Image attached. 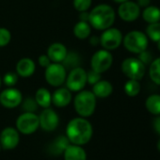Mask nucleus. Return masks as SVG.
Masks as SVG:
<instances>
[{"instance_id":"nucleus-1","label":"nucleus","mask_w":160,"mask_h":160,"mask_svg":"<svg viewBox=\"0 0 160 160\" xmlns=\"http://www.w3.org/2000/svg\"><path fill=\"white\" fill-rule=\"evenodd\" d=\"M93 135V127L87 118L76 117L72 119L65 130V136L72 144L83 146L89 143Z\"/></svg>"},{"instance_id":"nucleus-2","label":"nucleus","mask_w":160,"mask_h":160,"mask_svg":"<svg viewBox=\"0 0 160 160\" xmlns=\"http://www.w3.org/2000/svg\"><path fill=\"white\" fill-rule=\"evenodd\" d=\"M116 20V12L108 4H100L94 7L89 12V20L91 27L97 30H105L113 26Z\"/></svg>"},{"instance_id":"nucleus-3","label":"nucleus","mask_w":160,"mask_h":160,"mask_svg":"<svg viewBox=\"0 0 160 160\" xmlns=\"http://www.w3.org/2000/svg\"><path fill=\"white\" fill-rule=\"evenodd\" d=\"M97 98L92 91L82 90L76 92L73 98V108L78 116L83 118L91 117L96 108Z\"/></svg>"},{"instance_id":"nucleus-4","label":"nucleus","mask_w":160,"mask_h":160,"mask_svg":"<svg viewBox=\"0 0 160 160\" xmlns=\"http://www.w3.org/2000/svg\"><path fill=\"white\" fill-rule=\"evenodd\" d=\"M122 44L128 52L138 54L148 48L149 39L144 32L139 30H132L123 37Z\"/></svg>"},{"instance_id":"nucleus-5","label":"nucleus","mask_w":160,"mask_h":160,"mask_svg":"<svg viewBox=\"0 0 160 160\" xmlns=\"http://www.w3.org/2000/svg\"><path fill=\"white\" fill-rule=\"evenodd\" d=\"M67 73V69L62 63L52 62L45 68L44 78L50 86L58 88L65 83Z\"/></svg>"},{"instance_id":"nucleus-6","label":"nucleus","mask_w":160,"mask_h":160,"mask_svg":"<svg viewBox=\"0 0 160 160\" xmlns=\"http://www.w3.org/2000/svg\"><path fill=\"white\" fill-rule=\"evenodd\" d=\"M122 73L128 79L141 80L146 73V65L138 58H127L123 59L121 65Z\"/></svg>"},{"instance_id":"nucleus-7","label":"nucleus","mask_w":160,"mask_h":160,"mask_svg":"<svg viewBox=\"0 0 160 160\" xmlns=\"http://www.w3.org/2000/svg\"><path fill=\"white\" fill-rule=\"evenodd\" d=\"M65 84L66 88L73 92L84 90L87 85V71L80 66L71 69L67 73Z\"/></svg>"},{"instance_id":"nucleus-8","label":"nucleus","mask_w":160,"mask_h":160,"mask_svg":"<svg viewBox=\"0 0 160 160\" xmlns=\"http://www.w3.org/2000/svg\"><path fill=\"white\" fill-rule=\"evenodd\" d=\"M40 127L39 116L35 112H24L16 120V129L23 135H31Z\"/></svg>"},{"instance_id":"nucleus-9","label":"nucleus","mask_w":160,"mask_h":160,"mask_svg":"<svg viewBox=\"0 0 160 160\" xmlns=\"http://www.w3.org/2000/svg\"><path fill=\"white\" fill-rule=\"evenodd\" d=\"M122 33L119 28H109L103 30L101 36L99 37L101 46L108 51L116 50L122 43Z\"/></svg>"},{"instance_id":"nucleus-10","label":"nucleus","mask_w":160,"mask_h":160,"mask_svg":"<svg viewBox=\"0 0 160 160\" xmlns=\"http://www.w3.org/2000/svg\"><path fill=\"white\" fill-rule=\"evenodd\" d=\"M113 63V56L110 51L106 49L97 50L91 58V67L99 73L106 72L110 69Z\"/></svg>"},{"instance_id":"nucleus-11","label":"nucleus","mask_w":160,"mask_h":160,"mask_svg":"<svg viewBox=\"0 0 160 160\" xmlns=\"http://www.w3.org/2000/svg\"><path fill=\"white\" fill-rule=\"evenodd\" d=\"M23 102V94L20 90L14 87H8L0 92V104L5 108H15L21 106Z\"/></svg>"},{"instance_id":"nucleus-12","label":"nucleus","mask_w":160,"mask_h":160,"mask_svg":"<svg viewBox=\"0 0 160 160\" xmlns=\"http://www.w3.org/2000/svg\"><path fill=\"white\" fill-rule=\"evenodd\" d=\"M39 122L40 127L46 132H53L55 131L58 124H59V117L58 113L50 108H43V110L39 115Z\"/></svg>"},{"instance_id":"nucleus-13","label":"nucleus","mask_w":160,"mask_h":160,"mask_svg":"<svg viewBox=\"0 0 160 160\" xmlns=\"http://www.w3.org/2000/svg\"><path fill=\"white\" fill-rule=\"evenodd\" d=\"M118 15L124 22H134L140 16V7L131 0L122 2L118 8Z\"/></svg>"},{"instance_id":"nucleus-14","label":"nucleus","mask_w":160,"mask_h":160,"mask_svg":"<svg viewBox=\"0 0 160 160\" xmlns=\"http://www.w3.org/2000/svg\"><path fill=\"white\" fill-rule=\"evenodd\" d=\"M20 142L19 131L12 126L4 128L0 133V145L4 150H13Z\"/></svg>"},{"instance_id":"nucleus-15","label":"nucleus","mask_w":160,"mask_h":160,"mask_svg":"<svg viewBox=\"0 0 160 160\" xmlns=\"http://www.w3.org/2000/svg\"><path fill=\"white\" fill-rule=\"evenodd\" d=\"M72 100V92L66 87H58L52 93V104L57 108H65Z\"/></svg>"},{"instance_id":"nucleus-16","label":"nucleus","mask_w":160,"mask_h":160,"mask_svg":"<svg viewBox=\"0 0 160 160\" xmlns=\"http://www.w3.org/2000/svg\"><path fill=\"white\" fill-rule=\"evenodd\" d=\"M36 71L35 61L30 58H22L16 63V73L23 78H28Z\"/></svg>"},{"instance_id":"nucleus-17","label":"nucleus","mask_w":160,"mask_h":160,"mask_svg":"<svg viewBox=\"0 0 160 160\" xmlns=\"http://www.w3.org/2000/svg\"><path fill=\"white\" fill-rule=\"evenodd\" d=\"M68 53L67 47L61 42H53L49 45L46 55L50 58L51 62L61 63Z\"/></svg>"},{"instance_id":"nucleus-18","label":"nucleus","mask_w":160,"mask_h":160,"mask_svg":"<svg viewBox=\"0 0 160 160\" xmlns=\"http://www.w3.org/2000/svg\"><path fill=\"white\" fill-rule=\"evenodd\" d=\"M64 160H87V152L82 146L70 144L63 152Z\"/></svg>"},{"instance_id":"nucleus-19","label":"nucleus","mask_w":160,"mask_h":160,"mask_svg":"<svg viewBox=\"0 0 160 160\" xmlns=\"http://www.w3.org/2000/svg\"><path fill=\"white\" fill-rule=\"evenodd\" d=\"M93 94L96 98H107L113 92V86L108 80H99L97 83L92 85Z\"/></svg>"},{"instance_id":"nucleus-20","label":"nucleus","mask_w":160,"mask_h":160,"mask_svg":"<svg viewBox=\"0 0 160 160\" xmlns=\"http://www.w3.org/2000/svg\"><path fill=\"white\" fill-rule=\"evenodd\" d=\"M72 32L74 37L78 40H85L90 38L92 33V27L89 22L79 20V22L74 25Z\"/></svg>"},{"instance_id":"nucleus-21","label":"nucleus","mask_w":160,"mask_h":160,"mask_svg":"<svg viewBox=\"0 0 160 160\" xmlns=\"http://www.w3.org/2000/svg\"><path fill=\"white\" fill-rule=\"evenodd\" d=\"M35 101L37 102L38 106L42 108H50L52 105V93L46 88H40L36 91Z\"/></svg>"},{"instance_id":"nucleus-22","label":"nucleus","mask_w":160,"mask_h":160,"mask_svg":"<svg viewBox=\"0 0 160 160\" xmlns=\"http://www.w3.org/2000/svg\"><path fill=\"white\" fill-rule=\"evenodd\" d=\"M71 144L68 138L66 136H58L51 144H50V152L51 153L55 155H59L60 153H63L64 150Z\"/></svg>"},{"instance_id":"nucleus-23","label":"nucleus","mask_w":160,"mask_h":160,"mask_svg":"<svg viewBox=\"0 0 160 160\" xmlns=\"http://www.w3.org/2000/svg\"><path fill=\"white\" fill-rule=\"evenodd\" d=\"M141 16L148 24L160 22V9L156 6H148L144 8Z\"/></svg>"},{"instance_id":"nucleus-24","label":"nucleus","mask_w":160,"mask_h":160,"mask_svg":"<svg viewBox=\"0 0 160 160\" xmlns=\"http://www.w3.org/2000/svg\"><path fill=\"white\" fill-rule=\"evenodd\" d=\"M146 109L152 115H160V94H152L145 101Z\"/></svg>"},{"instance_id":"nucleus-25","label":"nucleus","mask_w":160,"mask_h":160,"mask_svg":"<svg viewBox=\"0 0 160 160\" xmlns=\"http://www.w3.org/2000/svg\"><path fill=\"white\" fill-rule=\"evenodd\" d=\"M61 63L67 70H71V69L80 66V63H81V58H80V56L76 52H72V51L69 52L68 51L64 60Z\"/></svg>"},{"instance_id":"nucleus-26","label":"nucleus","mask_w":160,"mask_h":160,"mask_svg":"<svg viewBox=\"0 0 160 160\" xmlns=\"http://www.w3.org/2000/svg\"><path fill=\"white\" fill-rule=\"evenodd\" d=\"M149 76L154 84L160 86V57L149 64Z\"/></svg>"},{"instance_id":"nucleus-27","label":"nucleus","mask_w":160,"mask_h":160,"mask_svg":"<svg viewBox=\"0 0 160 160\" xmlns=\"http://www.w3.org/2000/svg\"><path fill=\"white\" fill-rule=\"evenodd\" d=\"M140 90H141V86L139 81L135 79H128L123 86V91L126 93V95H128L129 97L137 96L140 92Z\"/></svg>"},{"instance_id":"nucleus-28","label":"nucleus","mask_w":160,"mask_h":160,"mask_svg":"<svg viewBox=\"0 0 160 160\" xmlns=\"http://www.w3.org/2000/svg\"><path fill=\"white\" fill-rule=\"evenodd\" d=\"M145 34L147 35L148 39L154 42H157L160 40V22L149 24L146 28Z\"/></svg>"},{"instance_id":"nucleus-29","label":"nucleus","mask_w":160,"mask_h":160,"mask_svg":"<svg viewBox=\"0 0 160 160\" xmlns=\"http://www.w3.org/2000/svg\"><path fill=\"white\" fill-rule=\"evenodd\" d=\"M92 0H72V6L76 12H88L92 7Z\"/></svg>"},{"instance_id":"nucleus-30","label":"nucleus","mask_w":160,"mask_h":160,"mask_svg":"<svg viewBox=\"0 0 160 160\" xmlns=\"http://www.w3.org/2000/svg\"><path fill=\"white\" fill-rule=\"evenodd\" d=\"M18 74L13 72H6L2 78V83H4L7 87H14L18 82Z\"/></svg>"},{"instance_id":"nucleus-31","label":"nucleus","mask_w":160,"mask_h":160,"mask_svg":"<svg viewBox=\"0 0 160 160\" xmlns=\"http://www.w3.org/2000/svg\"><path fill=\"white\" fill-rule=\"evenodd\" d=\"M23 109H24V112H35L38 108V104L37 102L35 101L34 98H26L25 100L23 99V102L21 104Z\"/></svg>"},{"instance_id":"nucleus-32","label":"nucleus","mask_w":160,"mask_h":160,"mask_svg":"<svg viewBox=\"0 0 160 160\" xmlns=\"http://www.w3.org/2000/svg\"><path fill=\"white\" fill-rule=\"evenodd\" d=\"M12 41V33L6 28H0V47L7 46Z\"/></svg>"},{"instance_id":"nucleus-33","label":"nucleus","mask_w":160,"mask_h":160,"mask_svg":"<svg viewBox=\"0 0 160 160\" xmlns=\"http://www.w3.org/2000/svg\"><path fill=\"white\" fill-rule=\"evenodd\" d=\"M99 80H101V73L95 72L92 69L87 72V84H90L91 86H92L95 83H97Z\"/></svg>"},{"instance_id":"nucleus-34","label":"nucleus","mask_w":160,"mask_h":160,"mask_svg":"<svg viewBox=\"0 0 160 160\" xmlns=\"http://www.w3.org/2000/svg\"><path fill=\"white\" fill-rule=\"evenodd\" d=\"M138 58L143 63V64H145L146 66L147 65H149L152 61V53L150 52V51H148L147 49L146 50H144V51H142V52H140V53H138Z\"/></svg>"},{"instance_id":"nucleus-35","label":"nucleus","mask_w":160,"mask_h":160,"mask_svg":"<svg viewBox=\"0 0 160 160\" xmlns=\"http://www.w3.org/2000/svg\"><path fill=\"white\" fill-rule=\"evenodd\" d=\"M38 62H39V64H40L42 67H43V68H46L50 63H52L51 60H50V58H48V56H47L46 54L41 55V56L38 58Z\"/></svg>"},{"instance_id":"nucleus-36","label":"nucleus","mask_w":160,"mask_h":160,"mask_svg":"<svg viewBox=\"0 0 160 160\" xmlns=\"http://www.w3.org/2000/svg\"><path fill=\"white\" fill-rule=\"evenodd\" d=\"M152 126L153 129L160 135V115H157L155 117V119L152 122Z\"/></svg>"},{"instance_id":"nucleus-37","label":"nucleus","mask_w":160,"mask_h":160,"mask_svg":"<svg viewBox=\"0 0 160 160\" xmlns=\"http://www.w3.org/2000/svg\"><path fill=\"white\" fill-rule=\"evenodd\" d=\"M137 4L140 7V8H146L148 6H150L151 4V0H138Z\"/></svg>"},{"instance_id":"nucleus-38","label":"nucleus","mask_w":160,"mask_h":160,"mask_svg":"<svg viewBox=\"0 0 160 160\" xmlns=\"http://www.w3.org/2000/svg\"><path fill=\"white\" fill-rule=\"evenodd\" d=\"M90 42L93 45H97L100 43V40H99V37H96V36H93L92 38H90Z\"/></svg>"},{"instance_id":"nucleus-39","label":"nucleus","mask_w":160,"mask_h":160,"mask_svg":"<svg viewBox=\"0 0 160 160\" xmlns=\"http://www.w3.org/2000/svg\"><path fill=\"white\" fill-rule=\"evenodd\" d=\"M114 2H116V3H119V4H121V3H122V2H125V1H128V0H113Z\"/></svg>"},{"instance_id":"nucleus-40","label":"nucleus","mask_w":160,"mask_h":160,"mask_svg":"<svg viewBox=\"0 0 160 160\" xmlns=\"http://www.w3.org/2000/svg\"><path fill=\"white\" fill-rule=\"evenodd\" d=\"M157 148H158V150L160 151V138L158 139V142H157Z\"/></svg>"},{"instance_id":"nucleus-41","label":"nucleus","mask_w":160,"mask_h":160,"mask_svg":"<svg viewBox=\"0 0 160 160\" xmlns=\"http://www.w3.org/2000/svg\"><path fill=\"white\" fill-rule=\"evenodd\" d=\"M156 43H157V48H158V50L160 51V40H159Z\"/></svg>"},{"instance_id":"nucleus-42","label":"nucleus","mask_w":160,"mask_h":160,"mask_svg":"<svg viewBox=\"0 0 160 160\" xmlns=\"http://www.w3.org/2000/svg\"><path fill=\"white\" fill-rule=\"evenodd\" d=\"M1 85H2V78L0 76V89H1Z\"/></svg>"},{"instance_id":"nucleus-43","label":"nucleus","mask_w":160,"mask_h":160,"mask_svg":"<svg viewBox=\"0 0 160 160\" xmlns=\"http://www.w3.org/2000/svg\"><path fill=\"white\" fill-rule=\"evenodd\" d=\"M1 149H2V147H1V145H0V151H1Z\"/></svg>"}]
</instances>
